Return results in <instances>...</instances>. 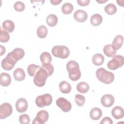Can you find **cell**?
<instances>
[{
    "label": "cell",
    "instance_id": "obj_1",
    "mask_svg": "<svg viewBox=\"0 0 124 124\" xmlns=\"http://www.w3.org/2000/svg\"><path fill=\"white\" fill-rule=\"evenodd\" d=\"M66 69L69 78L72 81H77L81 77V72L78 63L75 61H70L66 64Z\"/></svg>",
    "mask_w": 124,
    "mask_h": 124
},
{
    "label": "cell",
    "instance_id": "obj_2",
    "mask_svg": "<svg viewBox=\"0 0 124 124\" xmlns=\"http://www.w3.org/2000/svg\"><path fill=\"white\" fill-rule=\"evenodd\" d=\"M96 76L100 81L107 84L111 83L114 79V74L102 67L97 69L96 71Z\"/></svg>",
    "mask_w": 124,
    "mask_h": 124
},
{
    "label": "cell",
    "instance_id": "obj_3",
    "mask_svg": "<svg viewBox=\"0 0 124 124\" xmlns=\"http://www.w3.org/2000/svg\"><path fill=\"white\" fill-rule=\"evenodd\" d=\"M48 77L47 72L42 67L37 72L33 78V82L37 87H43L45 85L46 79Z\"/></svg>",
    "mask_w": 124,
    "mask_h": 124
},
{
    "label": "cell",
    "instance_id": "obj_4",
    "mask_svg": "<svg viewBox=\"0 0 124 124\" xmlns=\"http://www.w3.org/2000/svg\"><path fill=\"white\" fill-rule=\"evenodd\" d=\"M51 52L54 56L62 59L67 58L70 54L69 48L65 46H55L52 47Z\"/></svg>",
    "mask_w": 124,
    "mask_h": 124
},
{
    "label": "cell",
    "instance_id": "obj_5",
    "mask_svg": "<svg viewBox=\"0 0 124 124\" xmlns=\"http://www.w3.org/2000/svg\"><path fill=\"white\" fill-rule=\"evenodd\" d=\"M52 102V97L49 93H46L38 96L35 99V103L39 108L49 106Z\"/></svg>",
    "mask_w": 124,
    "mask_h": 124
},
{
    "label": "cell",
    "instance_id": "obj_6",
    "mask_svg": "<svg viewBox=\"0 0 124 124\" xmlns=\"http://www.w3.org/2000/svg\"><path fill=\"white\" fill-rule=\"evenodd\" d=\"M124 63V57L122 55H115L112 59L109 61L107 66L108 69L111 70H115L119 67H122Z\"/></svg>",
    "mask_w": 124,
    "mask_h": 124
},
{
    "label": "cell",
    "instance_id": "obj_7",
    "mask_svg": "<svg viewBox=\"0 0 124 124\" xmlns=\"http://www.w3.org/2000/svg\"><path fill=\"white\" fill-rule=\"evenodd\" d=\"M13 112L11 105L8 103H4L0 106V119H5L10 116Z\"/></svg>",
    "mask_w": 124,
    "mask_h": 124
},
{
    "label": "cell",
    "instance_id": "obj_8",
    "mask_svg": "<svg viewBox=\"0 0 124 124\" xmlns=\"http://www.w3.org/2000/svg\"><path fill=\"white\" fill-rule=\"evenodd\" d=\"M16 62L10 55L7 54L6 57L1 61V65L4 70L10 71L14 68Z\"/></svg>",
    "mask_w": 124,
    "mask_h": 124
},
{
    "label": "cell",
    "instance_id": "obj_9",
    "mask_svg": "<svg viewBox=\"0 0 124 124\" xmlns=\"http://www.w3.org/2000/svg\"><path fill=\"white\" fill-rule=\"evenodd\" d=\"M48 117V112L45 110H41L37 113L36 116L34 119L32 123V124H44L47 121Z\"/></svg>",
    "mask_w": 124,
    "mask_h": 124
},
{
    "label": "cell",
    "instance_id": "obj_10",
    "mask_svg": "<svg viewBox=\"0 0 124 124\" xmlns=\"http://www.w3.org/2000/svg\"><path fill=\"white\" fill-rule=\"evenodd\" d=\"M56 103L57 106L63 112H67L71 109L72 105L71 103L63 97H60L57 99Z\"/></svg>",
    "mask_w": 124,
    "mask_h": 124
},
{
    "label": "cell",
    "instance_id": "obj_11",
    "mask_svg": "<svg viewBox=\"0 0 124 124\" xmlns=\"http://www.w3.org/2000/svg\"><path fill=\"white\" fill-rule=\"evenodd\" d=\"M28 107L27 101L24 98L18 99L16 103V108L20 113L25 112L27 110Z\"/></svg>",
    "mask_w": 124,
    "mask_h": 124
},
{
    "label": "cell",
    "instance_id": "obj_12",
    "mask_svg": "<svg viewBox=\"0 0 124 124\" xmlns=\"http://www.w3.org/2000/svg\"><path fill=\"white\" fill-rule=\"evenodd\" d=\"M16 61L22 59L25 55L24 50L21 48H16L8 54Z\"/></svg>",
    "mask_w": 124,
    "mask_h": 124
},
{
    "label": "cell",
    "instance_id": "obj_13",
    "mask_svg": "<svg viewBox=\"0 0 124 124\" xmlns=\"http://www.w3.org/2000/svg\"><path fill=\"white\" fill-rule=\"evenodd\" d=\"M102 105L105 107H110L114 103V98L110 94H106L102 96L101 98Z\"/></svg>",
    "mask_w": 124,
    "mask_h": 124
},
{
    "label": "cell",
    "instance_id": "obj_14",
    "mask_svg": "<svg viewBox=\"0 0 124 124\" xmlns=\"http://www.w3.org/2000/svg\"><path fill=\"white\" fill-rule=\"evenodd\" d=\"M88 17L87 13L82 10H78L74 14V19L78 22H85Z\"/></svg>",
    "mask_w": 124,
    "mask_h": 124
},
{
    "label": "cell",
    "instance_id": "obj_15",
    "mask_svg": "<svg viewBox=\"0 0 124 124\" xmlns=\"http://www.w3.org/2000/svg\"><path fill=\"white\" fill-rule=\"evenodd\" d=\"M111 114L115 119H120L124 116V111L121 107L116 106L112 109Z\"/></svg>",
    "mask_w": 124,
    "mask_h": 124
},
{
    "label": "cell",
    "instance_id": "obj_16",
    "mask_svg": "<svg viewBox=\"0 0 124 124\" xmlns=\"http://www.w3.org/2000/svg\"><path fill=\"white\" fill-rule=\"evenodd\" d=\"M103 52L107 57H112L116 55L117 50L111 44H107L103 48Z\"/></svg>",
    "mask_w": 124,
    "mask_h": 124
},
{
    "label": "cell",
    "instance_id": "obj_17",
    "mask_svg": "<svg viewBox=\"0 0 124 124\" xmlns=\"http://www.w3.org/2000/svg\"><path fill=\"white\" fill-rule=\"evenodd\" d=\"M11 82V78L9 74L1 73L0 77V85L3 87L8 86Z\"/></svg>",
    "mask_w": 124,
    "mask_h": 124
},
{
    "label": "cell",
    "instance_id": "obj_18",
    "mask_svg": "<svg viewBox=\"0 0 124 124\" xmlns=\"http://www.w3.org/2000/svg\"><path fill=\"white\" fill-rule=\"evenodd\" d=\"M14 78L15 80L19 81L23 80L25 78V73L24 70L21 68H17L13 73Z\"/></svg>",
    "mask_w": 124,
    "mask_h": 124
},
{
    "label": "cell",
    "instance_id": "obj_19",
    "mask_svg": "<svg viewBox=\"0 0 124 124\" xmlns=\"http://www.w3.org/2000/svg\"><path fill=\"white\" fill-rule=\"evenodd\" d=\"M124 42V37L121 35H117L113 39L112 45L114 47V48L117 50L119 48H120L123 44Z\"/></svg>",
    "mask_w": 124,
    "mask_h": 124
},
{
    "label": "cell",
    "instance_id": "obj_20",
    "mask_svg": "<svg viewBox=\"0 0 124 124\" xmlns=\"http://www.w3.org/2000/svg\"><path fill=\"white\" fill-rule=\"evenodd\" d=\"M102 110L98 108H92L90 112V116L91 118L93 120H99L102 116Z\"/></svg>",
    "mask_w": 124,
    "mask_h": 124
},
{
    "label": "cell",
    "instance_id": "obj_21",
    "mask_svg": "<svg viewBox=\"0 0 124 124\" xmlns=\"http://www.w3.org/2000/svg\"><path fill=\"white\" fill-rule=\"evenodd\" d=\"M60 91L63 93H69L71 91V86L69 83L66 81L61 82L59 85Z\"/></svg>",
    "mask_w": 124,
    "mask_h": 124
},
{
    "label": "cell",
    "instance_id": "obj_22",
    "mask_svg": "<svg viewBox=\"0 0 124 124\" xmlns=\"http://www.w3.org/2000/svg\"><path fill=\"white\" fill-rule=\"evenodd\" d=\"M15 24L10 20H6L2 23V28L8 32H12L15 29Z\"/></svg>",
    "mask_w": 124,
    "mask_h": 124
},
{
    "label": "cell",
    "instance_id": "obj_23",
    "mask_svg": "<svg viewBox=\"0 0 124 124\" xmlns=\"http://www.w3.org/2000/svg\"><path fill=\"white\" fill-rule=\"evenodd\" d=\"M103 21L102 16L98 14L93 15L90 19L91 23L94 26H97L100 25Z\"/></svg>",
    "mask_w": 124,
    "mask_h": 124
},
{
    "label": "cell",
    "instance_id": "obj_24",
    "mask_svg": "<svg viewBox=\"0 0 124 124\" xmlns=\"http://www.w3.org/2000/svg\"><path fill=\"white\" fill-rule=\"evenodd\" d=\"M104 59V56L101 54L96 53L93 56L92 62L94 65L99 66L103 63Z\"/></svg>",
    "mask_w": 124,
    "mask_h": 124
},
{
    "label": "cell",
    "instance_id": "obj_25",
    "mask_svg": "<svg viewBox=\"0 0 124 124\" xmlns=\"http://www.w3.org/2000/svg\"><path fill=\"white\" fill-rule=\"evenodd\" d=\"M89 84L85 82H80L77 85V91L82 93H86L89 91Z\"/></svg>",
    "mask_w": 124,
    "mask_h": 124
},
{
    "label": "cell",
    "instance_id": "obj_26",
    "mask_svg": "<svg viewBox=\"0 0 124 124\" xmlns=\"http://www.w3.org/2000/svg\"><path fill=\"white\" fill-rule=\"evenodd\" d=\"M46 22L49 26L54 27L57 24L58 17L55 15L50 14L47 16L46 18Z\"/></svg>",
    "mask_w": 124,
    "mask_h": 124
},
{
    "label": "cell",
    "instance_id": "obj_27",
    "mask_svg": "<svg viewBox=\"0 0 124 124\" xmlns=\"http://www.w3.org/2000/svg\"><path fill=\"white\" fill-rule=\"evenodd\" d=\"M40 60L42 63H50L52 57L50 53L48 52H43L40 56Z\"/></svg>",
    "mask_w": 124,
    "mask_h": 124
},
{
    "label": "cell",
    "instance_id": "obj_28",
    "mask_svg": "<svg viewBox=\"0 0 124 124\" xmlns=\"http://www.w3.org/2000/svg\"><path fill=\"white\" fill-rule=\"evenodd\" d=\"M37 34L38 37L40 38H45L47 34V29L44 25L40 26L37 30Z\"/></svg>",
    "mask_w": 124,
    "mask_h": 124
},
{
    "label": "cell",
    "instance_id": "obj_29",
    "mask_svg": "<svg viewBox=\"0 0 124 124\" xmlns=\"http://www.w3.org/2000/svg\"><path fill=\"white\" fill-rule=\"evenodd\" d=\"M40 68L39 65L34 64H30L27 68V72L29 75L31 77H33L35 75L37 72Z\"/></svg>",
    "mask_w": 124,
    "mask_h": 124
},
{
    "label": "cell",
    "instance_id": "obj_30",
    "mask_svg": "<svg viewBox=\"0 0 124 124\" xmlns=\"http://www.w3.org/2000/svg\"><path fill=\"white\" fill-rule=\"evenodd\" d=\"M73 10V6L71 3L66 2L62 7V11L64 14L68 15L72 13Z\"/></svg>",
    "mask_w": 124,
    "mask_h": 124
},
{
    "label": "cell",
    "instance_id": "obj_31",
    "mask_svg": "<svg viewBox=\"0 0 124 124\" xmlns=\"http://www.w3.org/2000/svg\"><path fill=\"white\" fill-rule=\"evenodd\" d=\"M105 11L107 14L109 15H112L115 14L117 12V8L114 4L109 3L105 6Z\"/></svg>",
    "mask_w": 124,
    "mask_h": 124
},
{
    "label": "cell",
    "instance_id": "obj_32",
    "mask_svg": "<svg viewBox=\"0 0 124 124\" xmlns=\"http://www.w3.org/2000/svg\"><path fill=\"white\" fill-rule=\"evenodd\" d=\"M75 100L77 105L79 107H82L85 102V97L80 94H77L75 96Z\"/></svg>",
    "mask_w": 124,
    "mask_h": 124
},
{
    "label": "cell",
    "instance_id": "obj_33",
    "mask_svg": "<svg viewBox=\"0 0 124 124\" xmlns=\"http://www.w3.org/2000/svg\"><path fill=\"white\" fill-rule=\"evenodd\" d=\"M10 39V35L7 31L5 30H3L1 29L0 31V42L3 43H6L9 41Z\"/></svg>",
    "mask_w": 124,
    "mask_h": 124
},
{
    "label": "cell",
    "instance_id": "obj_34",
    "mask_svg": "<svg viewBox=\"0 0 124 124\" xmlns=\"http://www.w3.org/2000/svg\"><path fill=\"white\" fill-rule=\"evenodd\" d=\"M41 67L47 72L48 76L52 75L54 71V68L52 64L50 63H43Z\"/></svg>",
    "mask_w": 124,
    "mask_h": 124
},
{
    "label": "cell",
    "instance_id": "obj_35",
    "mask_svg": "<svg viewBox=\"0 0 124 124\" xmlns=\"http://www.w3.org/2000/svg\"><path fill=\"white\" fill-rule=\"evenodd\" d=\"M14 8V9L17 12H22L25 9V6L24 3L22 1H17L15 3Z\"/></svg>",
    "mask_w": 124,
    "mask_h": 124
},
{
    "label": "cell",
    "instance_id": "obj_36",
    "mask_svg": "<svg viewBox=\"0 0 124 124\" xmlns=\"http://www.w3.org/2000/svg\"><path fill=\"white\" fill-rule=\"evenodd\" d=\"M19 121L21 124H29L30 122V118L27 114H23L19 116Z\"/></svg>",
    "mask_w": 124,
    "mask_h": 124
},
{
    "label": "cell",
    "instance_id": "obj_37",
    "mask_svg": "<svg viewBox=\"0 0 124 124\" xmlns=\"http://www.w3.org/2000/svg\"><path fill=\"white\" fill-rule=\"evenodd\" d=\"M112 124L113 122L111 119L108 117H106L102 119L100 122V124Z\"/></svg>",
    "mask_w": 124,
    "mask_h": 124
},
{
    "label": "cell",
    "instance_id": "obj_38",
    "mask_svg": "<svg viewBox=\"0 0 124 124\" xmlns=\"http://www.w3.org/2000/svg\"><path fill=\"white\" fill-rule=\"evenodd\" d=\"M90 2V0H77L78 5L81 6H85L88 5Z\"/></svg>",
    "mask_w": 124,
    "mask_h": 124
},
{
    "label": "cell",
    "instance_id": "obj_39",
    "mask_svg": "<svg viewBox=\"0 0 124 124\" xmlns=\"http://www.w3.org/2000/svg\"><path fill=\"white\" fill-rule=\"evenodd\" d=\"M62 2V0H50V2L52 3V5H56L59 4Z\"/></svg>",
    "mask_w": 124,
    "mask_h": 124
},
{
    "label": "cell",
    "instance_id": "obj_40",
    "mask_svg": "<svg viewBox=\"0 0 124 124\" xmlns=\"http://www.w3.org/2000/svg\"><path fill=\"white\" fill-rule=\"evenodd\" d=\"M0 56H2V55H3L5 52V48L4 47H3L2 46L0 45Z\"/></svg>",
    "mask_w": 124,
    "mask_h": 124
},
{
    "label": "cell",
    "instance_id": "obj_41",
    "mask_svg": "<svg viewBox=\"0 0 124 124\" xmlns=\"http://www.w3.org/2000/svg\"><path fill=\"white\" fill-rule=\"evenodd\" d=\"M96 1L97 2H99V3H104V2H106V1H107V0H103V1H99V0H96Z\"/></svg>",
    "mask_w": 124,
    "mask_h": 124
}]
</instances>
